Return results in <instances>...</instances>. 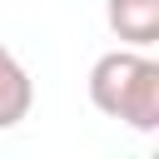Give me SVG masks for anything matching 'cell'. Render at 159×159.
Segmentation results:
<instances>
[{
    "label": "cell",
    "mask_w": 159,
    "mask_h": 159,
    "mask_svg": "<svg viewBox=\"0 0 159 159\" xmlns=\"http://www.w3.org/2000/svg\"><path fill=\"white\" fill-rule=\"evenodd\" d=\"M84 89H89V104L104 119H119L139 134L159 129V60L149 50L119 45V50L99 55L89 65Z\"/></svg>",
    "instance_id": "1"
},
{
    "label": "cell",
    "mask_w": 159,
    "mask_h": 159,
    "mask_svg": "<svg viewBox=\"0 0 159 159\" xmlns=\"http://www.w3.org/2000/svg\"><path fill=\"white\" fill-rule=\"evenodd\" d=\"M104 25L119 45L149 50L159 40V0H104Z\"/></svg>",
    "instance_id": "2"
},
{
    "label": "cell",
    "mask_w": 159,
    "mask_h": 159,
    "mask_svg": "<svg viewBox=\"0 0 159 159\" xmlns=\"http://www.w3.org/2000/svg\"><path fill=\"white\" fill-rule=\"evenodd\" d=\"M30 104H35L30 70L0 45V129H15L20 119H30Z\"/></svg>",
    "instance_id": "3"
}]
</instances>
